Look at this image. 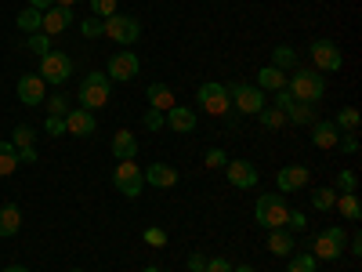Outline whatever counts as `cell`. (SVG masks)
Returning a JSON list of instances; mask_svg holds the SVG:
<instances>
[{
  "label": "cell",
  "instance_id": "1",
  "mask_svg": "<svg viewBox=\"0 0 362 272\" xmlns=\"http://www.w3.org/2000/svg\"><path fill=\"white\" fill-rule=\"evenodd\" d=\"M286 91L293 95V102H319L322 95H326V80H322V73L319 69H305V66H297L293 69V76L286 80Z\"/></svg>",
  "mask_w": 362,
  "mask_h": 272
},
{
  "label": "cell",
  "instance_id": "2",
  "mask_svg": "<svg viewBox=\"0 0 362 272\" xmlns=\"http://www.w3.org/2000/svg\"><path fill=\"white\" fill-rule=\"evenodd\" d=\"M254 218H257V225H264L268 232H272V229H286V218H290L286 196H283V193H264V196H257Z\"/></svg>",
  "mask_w": 362,
  "mask_h": 272
},
{
  "label": "cell",
  "instance_id": "3",
  "mask_svg": "<svg viewBox=\"0 0 362 272\" xmlns=\"http://www.w3.org/2000/svg\"><path fill=\"white\" fill-rule=\"evenodd\" d=\"M109 95H112V80H109L102 69L87 73V76L80 80V106H83V109H102V106H109Z\"/></svg>",
  "mask_w": 362,
  "mask_h": 272
},
{
  "label": "cell",
  "instance_id": "4",
  "mask_svg": "<svg viewBox=\"0 0 362 272\" xmlns=\"http://www.w3.org/2000/svg\"><path fill=\"white\" fill-rule=\"evenodd\" d=\"M102 37H109L112 44H119V47H131V44H138V37H141V22L134 18V15H109L105 18V29H102Z\"/></svg>",
  "mask_w": 362,
  "mask_h": 272
},
{
  "label": "cell",
  "instance_id": "5",
  "mask_svg": "<svg viewBox=\"0 0 362 272\" xmlns=\"http://www.w3.org/2000/svg\"><path fill=\"white\" fill-rule=\"evenodd\" d=\"M312 254L319 258V261H337L341 254H344V247H348V232L341 229V225H329L326 232H319L315 239H312Z\"/></svg>",
  "mask_w": 362,
  "mask_h": 272
},
{
  "label": "cell",
  "instance_id": "6",
  "mask_svg": "<svg viewBox=\"0 0 362 272\" xmlns=\"http://www.w3.org/2000/svg\"><path fill=\"white\" fill-rule=\"evenodd\" d=\"M225 91H228L232 109H239V113L257 116V113L264 109V91L254 87V84H225Z\"/></svg>",
  "mask_w": 362,
  "mask_h": 272
},
{
  "label": "cell",
  "instance_id": "7",
  "mask_svg": "<svg viewBox=\"0 0 362 272\" xmlns=\"http://www.w3.org/2000/svg\"><path fill=\"white\" fill-rule=\"evenodd\" d=\"M112 186H116L119 193H124V196L138 200V196H141V189H145V174H141L138 160H119V164H116V171H112Z\"/></svg>",
  "mask_w": 362,
  "mask_h": 272
},
{
  "label": "cell",
  "instance_id": "8",
  "mask_svg": "<svg viewBox=\"0 0 362 272\" xmlns=\"http://www.w3.org/2000/svg\"><path fill=\"white\" fill-rule=\"evenodd\" d=\"M73 76V58L66 51H47L40 58V80L44 84H66Z\"/></svg>",
  "mask_w": 362,
  "mask_h": 272
},
{
  "label": "cell",
  "instance_id": "9",
  "mask_svg": "<svg viewBox=\"0 0 362 272\" xmlns=\"http://www.w3.org/2000/svg\"><path fill=\"white\" fill-rule=\"evenodd\" d=\"M199 109H203V113H210V116H225V113L232 109L225 84H218V80L199 84Z\"/></svg>",
  "mask_w": 362,
  "mask_h": 272
},
{
  "label": "cell",
  "instance_id": "10",
  "mask_svg": "<svg viewBox=\"0 0 362 272\" xmlns=\"http://www.w3.org/2000/svg\"><path fill=\"white\" fill-rule=\"evenodd\" d=\"M312 66L319 73H337L344 66V55L334 40H312Z\"/></svg>",
  "mask_w": 362,
  "mask_h": 272
},
{
  "label": "cell",
  "instance_id": "11",
  "mask_svg": "<svg viewBox=\"0 0 362 272\" xmlns=\"http://www.w3.org/2000/svg\"><path fill=\"white\" fill-rule=\"evenodd\" d=\"M15 95L22 106H40L47 98V84L40 80V73H22V80L15 84Z\"/></svg>",
  "mask_w": 362,
  "mask_h": 272
},
{
  "label": "cell",
  "instance_id": "12",
  "mask_svg": "<svg viewBox=\"0 0 362 272\" xmlns=\"http://www.w3.org/2000/svg\"><path fill=\"white\" fill-rule=\"evenodd\" d=\"M138 69H141V62H138V55L134 51H116L112 58H109V80H138Z\"/></svg>",
  "mask_w": 362,
  "mask_h": 272
},
{
  "label": "cell",
  "instance_id": "13",
  "mask_svg": "<svg viewBox=\"0 0 362 272\" xmlns=\"http://www.w3.org/2000/svg\"><path fill=\"white\" fill-rule=\"evenodd\" d=\"M225 178L232 181L235 189H254L261 181V174H257V167L250 160H228L225 164Z\"/></svg>",
  "mask_w": 362,
  "mask_h": 272
},
{
  "label": "cell",
  "instance_id": "14",
  "mask_svg": "<svg viewBox=\"0 0 362 272\" xmlns=\"http://www.w3.org/2000/svg\"><path fill=\"white\" fill-rule=\"evenodd\" d=\"M98 131V120L90 109H69L66 113V135H76V138H90Z\"/></svg>",
  "mask_w": 362,
  "mask_h": 272
},
{
  "label": "cell",
  "instance_id": "15",
  "mask_svg": "<svg viewBox=\"0 0 362 272\" xmlns=\"http://www.w3.org/2000/svg\"><path fill=\"white\" fill-rule=\"evenodd\" d=\"M276 186H279V193H283V196H286V193H297V189H305V186H308V167H305V164L279 167Z\"/></svg>",
  "mask_w": 362,
  "mask_h": 272
},
{
  "label": "cell",
  "instance_id": "16",
  "mask_svg": "<svg viewBox=\"0 0 362 272\" xmlns=\"http://www.w3.org/2000/svg\"><path fill=\"white\" fill-rule=\"evenodd\" d=\"M73 26V8H47L44 11V22H40V33L47 37H58V33H66V29Z\"/></svg>",
  "mask_w": 362,
  "mask_h": 272
},
{
  "label": "cell",
  "instance_id": "17",
  "mask_svg": "<svg viewBox=\"0 0 362 272\" xmlns=\"http://www.w3.org/2000/svg\"><path fill=\"white\" fill-rule=\"evenodd\" d=\"M163 120H167V128L177 131V135H192V131H196V109H189V106H174V109H167Z\"/></svg>",
  "mask_w": 362,
  "mask_h": 272
},
{
  "label": "cell",
  "instance_id": "18",
  "mask_svg": "<svg viewBox=\"0 0 362 272\" xmlns=\"http://www.w3.org/2000/svg\"><path fill=\"white\" fill-rule=\"evenodd\" d=\"M141 174H145L148 186H156V189H170V186H177V167H170V164H153V167H145Z\"/></svg>",
  "mask_w": 362,
  "mask_h": 272
},
{
  "label": "cell",
  "instance_id": "19",
  "mask_svg": "<svg viewBox=\"0 0 362 272\" xmlns=\"http://www.w3.org/2000/svg\"><path fill=\"white\" fill-rule=\"evenodd\" d=\"M112 157H116V160H134V157H138V135L127 131V128L116 131V135H112Z\"/></svg>",
  "mask_w": 362,
  "mask_h": 272
},
{
  "label": "cell",
  "instance_id": "20",
  "mask_svg": "<svg viewBox=\"0 0 362 272\" xmlns=\"http://www.w3.org/2000/svg\"><path fill=\"white\" fill-rule=\"evenodd\" d=\"M337 138H341V131L334 128V120H315V124H312V142L319 149H334Z\"/></svg>",
  "mask_w": 362,
  "mask_h": 272
},
{
  "label": "cell",
  "instance_id": "21",
  "mask_svg": "<svg viewBox=\"0 0 362 272\" xmlns=\"http://www.w3.org/2000/svg\"><path fill=\"white\" fill-rule=\"evenodd\" d=\"M148 106L153 109H160V113H167V109H174L177 106V98H174V91L167 87V84H148Z\"/></svg>",
  "mask_w": 362,
  "mask_h": 272
},
{
  "label": "cell",
  "instance_id": "22",
  "mask_svg": "<svg viewBox=\"0 0 362 272\" xmlns=\"http://www.w3.org/2000/svg\"><path fill=\"white\" fill-rule=\"evenodd\" d=\"M22 229V210L15 203H4L0 207V236H15Z\"/></svg>",
  "mask_w": 362,
  "mask_h": 272
},
{
  "label": "cell",
  "instance_id": "23",
  "mask_svg": "<svg viewBox=\"0 0 362 272\" xmlns=\"http://www.w3.org/2000/svg\"><path fill=\"white\" fill-rule=\"evenodd\" d=\"M254 87H261V91H283V87H286V73L276 69V66H264V69L257 73V84H254Z\"/></svg>",
  "mask_w": 362,
  "mask_h": 272
},
{
  "label": "cell",
  "instance_id": "24",
  "mask_svg": "<svg viewBox=\"0 0 362 272\" xmlns=\"http://www.w3.org/2000/svg\"><path fill=\"white\" fill-rule=\"evenodd\" d=\"M286 120H290V124H297V128L315 124V109H312V102H293V106L286 109Z\"/></svg>",
  "mask_w": 362,
  "mask_h": 272
},
{
  "label": "cell",
  "instance_id": "25",
  "mask_svg": "<svg viewBox=\"0 0 362 272\" xmlns=\"http://www.w3.org/2000/svg\"><path fill=\"white\" fill-rule=\"evenodd\" d=\"M268 251L279 254V258H283V254H293V236H290L286 229H272V232H268Z\"/></svg>",
  "mask_w": 362,
  "mask_h": 272
},
{
  "label": "cell",
  "instance_id": "26",
  "mask_svg": "<svg viewBox=\"0 0 362 272\" xmlns=\"http://www.w3.org/2000/svg\"><path fill=\"white\" fill-rule=\"evenodd\" d=\"M334 207L341 210V218H348V222H358L362 218V207H358L355 193H337V203Z\"/></svg>",
  "mask_w": 362,
  "mask_h": 272
},
{
  "label": "cell",
  "instance_id": "27",
  "mask_svg": "<svg viewBox=\"0 0 362 272\" xmlns=\"http://www.w3.org/2000/svg\"><path fill=\"white\" fill-rule=\"evenodd\" d=\"M40 22H44V11H37V8H22L18 11V29L29 37V33H40Z\"/></svg>",
  "mask_w": 362,
  "mask_h": 272
},
{
  "label": "cell",
  "instance_id": "28",
  "mask_svg": "<svg viewBox=\"0 0 362 272\" xmlns=\"http://www.w3.org/2000/svg\"><path fill=\"white\" fill-rule=\"evenodd\" d=\"M272 66H276V69H297V51L290 47V44H279L276 51H272Z\"/></svg>",
  "mask_w": 362,
  "mask_h": 272
},
{
  "label": "cell",
  "instance_id": "29",
  "mask_svg": "<svg viewBox=\"0 0 362 272\" xmlns=\"http://www.w3.org/2000/svg\"><path fill=\"white\" fill-rule=\"evenodd\" d=\"M15 167H18V149L11 142H0V178L15 174Z\"/></svg>",
  "mask_w": 362,
  "mask_h": 272
},
{
  "label": "cell",
  "instance_id": "30",
  "mask_svg": "<svg viewBox=\"0 0 362 272\" xmlns=\"http://www.w3.org/2000/svg\"><path fill=\"white\" fill-rule=\"evenodd\" d=\"M334 203H337V189H329V186L312 189V207L315 210H334Z\"/></svg>",
  "mask_w": 362,
  "mask_h": 272
},
{
  "label": "cell",
  "instance_id": "31",
  "mask_svg": "<svg viewBox=\"0 0 362 272\" xmlns=\"http://www.w3.org/2000/svg\"><path fill=\"white\" fill-rule=\"evenodd\" d=\"M286 272H319V258L312 251L308 254H293L290 265H286Z\"/></svg>",
  "mask_w": 362,
  "mask_h": 272
},
{
  "label": "cell",
  "instance_id": "32",
  "mask_svg": "<svg viewBox=\"0 0 362 272\" xmlns=\"http://www.w3.org/2000/svg\"><path fill=\"white\" fill-rule=\"evenodd\" d=\"M257 120H261V128H268V131H279V128L286 124V113H283V109H268V106H264V109L257 113Z\"/></svg>",
  "mask_w": 362,
  "mask_h": 272
},
{
  "label": "cell",
  "instance_id": "33",
  "mask_svg": "<svg viewBox=\"0 0 362 272\" xmlns=\"http://www.w3.org/2000/svg\"><path fill=\"white\" fill-rule=\"evenodd\" d=\"M334 128H337V131L355 135V131H358V109H351V106H348V109H341V113H337V120H334Z\"/></svg>",
  "mask_w": 362,
  "mask_h": 272
},
{
  "label": "cell",
  "instance_id": "34",
  "mask_svg": "<svg viewBox=\"0 0 362 272\" xmlns=\"http://www.w3.org/2000/svg\"><path fill=\"white\" fill-rule=\"evenodd\" d=\"M25 51H33V55L44 58V55L51 51V37H47V33H29V37H25Z\"/></svg>",
  "mask_w": 362,
  "mask_h": 272
},
{
  "label": "cell",
  "instance_id": "35",
  "mask_svg": "<svg viewBox=\"0 0 362 272\" xmlns=\"http://www.w3.org/2000/svg\"><path fill=\"white\" fill-rule=\"evenodd\" d=\"M102 29H105V18H95V15L80 22V33H83L87 40H98V37H102Z\"/></svg>",
  "mask_w": 362,
  "mask_h": 272
},
{
  "label": "cell",
  "instance_id": "36",
  "mask_svg": "<svg viewBox=\"0 0 362 272\" xmlns=\"http://www.w3.org/2000/svg\"><path fill=\"white\" fill-rule=\"evenodd\" d=\"M33 142H37L33 128H25V124L15 128V135H11V145H15V149H25V145H33Z\"/></svg>",
  "mask_w": 362,
  "mask_h": 272
},
{
  "label": "cell",
  "instance_id": "37",
  "mask_svg": "<svg viewBox=\"0 0 362 272\" xmlns=\"http://www.w3.org/2000/svg\"><path fill=\"white\" fill-rule=\"evenodd\" d=\"M358 189V174L355 171H341L337 174V193H355Z\"/></svg>",
  "mask_w": 362,
  "mask_h": 272
},
{
  "label": "cell",
  "instance_id": "38",
  "mask_svg": "<svg viewBox=\"0 0 362 272\" xmlns=\"http://www.w3.org/2000/svg\"><path fill=\"white\" fill-rule=\"evenodd\" d=\"M44 131H47L51 138L66 135V116H51V113H47V120H44Z\"/></svg>",
  "mask_w": 362,
  "mask_h": 272
},
{
  "label": "cell",
  "instance_id": "39",
  "mask_svg": "<svg viewBox=\"0 0 362 272\" xmlns=\"http://www.w3.org/2000/svg\"><path fill=\"white\" fill-rule=\"evenodd\" d=\"M90 11H95V18H109L116 15V0H90Z\"/></svg>",
  "mask_w": 362,
  "mask_h": 272
},
{
  "label": "cell",
  "instance_id": "40",
  "mask_svg": "<svg viewBox=\"0 0 362 272\" xmlns=\"http://www.w3.org/2000/svg\"><path fill=\"white\" fill-rule=\"evenodd\" d=\"M286 229H293V232H305V229H308V215H305V210H290Z\"/></svg>",
  "mask_w": 362,
  "mask_h": 272
},
{
  "label": "cell",
  "instance_id": "41",
  "mask_svg": "<svg viewBox=\"0 0 362 272\" xmlns=\"http://www.w3.org/2000/svg\"><path fill=\"white\" fill-rule=\"evenodd\" d=\"M47 113H51V116H66V113H69V102H66V95H51V102H47Z\"/></svg>",
  "mask_w": 362,
  "mask_h": 272
},
{
  "label": "cell",
  "instance_id": "42",
  "mask_svg": "<svg viewBox=\"0 0 362 272\" xmlns=\"http://www.w3.org/2000/svg\"><path fill=\"white\" fill-rule=\"evenodd\" d=\"M203 164H206V167H225V164H228V157H225V149H206V157H203Z\"/></svg>",
  "mask_w": 362,
  "mask_h": 272
},
{
  "label": "cell",
  "instance_id": "43",
  "mask_svg": "<svg viewBox=\"0 0 362 272\" xmlns=\"http://www.w3.org/2000/svg\"><path fill=\"white\" fill-rule=\"evenodd\" d=\"M163 124H167V120H163L160 109H148V113H145V131H160Z\"/></svg>",
  "mask_w": 362,
  "mask_h": 272
},
{
  "label": "cell",
  "instance_id": "44",
  "mask_svg": "<svg viewBox=\"0 0 362 272\" xmlns=\"http://www.w3.org/2000/svg\"><path fill=\"white\" fill-rule=\"evenodd\" d=\"M145 244L148 247H163L167 244V232L163 229H145Z\"/></svg>",
  "mask_w": 362,
  "mask_h": 272
},
{
  "label": "cell",
  "instance_id": "45",
  "mask_svg": "<svg viewBox=\"0 0 362 272\" xmlns=\"http://www.w3.org/2000/svg\"><path fill=\"white\" fill-rule=\"evenodd\" d=\"M203 272H232V261L228 258H206V268Z\"/></svg>",
  "mask_w": 362,
  "mask_h": 272
},
{
  "label": "cell",
  "instance_id": "46",
  "mask_svg": "<svg viewBox=\"0 0 362 272\" xmlns=\"http://www.w3.org/2000/svg\"><path fill=\"white\" fill-rule=\"evenodd\" d=\"M185 268H189V272H203V268H206V254H203V251H196V254H189V261H185Z\"/></svg>",
  "mask_w": 362,
  "mask_h": 272
},
{
  "label": "cell",
  "instance_id": "47",
  "mask_svg": "<svg viewBox=\"0 0 362 272\" xmlns=\"http://www.w3.org/2000/svg\"><path fill=\"white\" fill-rule=\"evenodd\" d=\"M337 145L344 149L348 157H355V153H358V138H355V135H344V138H337Z\"/></svg>",
  "mask_w": 362,
  "mask_h": 272
},
{
  "label": "cell",
  "instance_id": "48",
  "mask_svg": "<svg viewBox=\"0 0 362 272\" xmlns=\"http://www.w3.org/2000/svg\"><path fill=\"white\" fill-rule=\"evenodd\" d=\"M290 106H293V95H290V91H286V87H283V91H276V109H283V113H286Z\"/></svg>",
  "mask_w": 362,
  "mask_h": 272
},
{
  "label": "cell",
  "instance_id": "49",
  "mask_svg": "<svg viewBox=\"0 0 362 272\" xmlns=\"http://www.w3.org/2000/svg\"><path fill=\"white\" fill-rule=\"evenodd\" d=\"M18 164H37V149H33V145L18 149Z\"/></svg>",
  "mask_w": 362,
  "mask_h": 272
},
{
  "label": "cell",
  "instance_id": "50",
  "mask_svg": "<svg viewBox=\"0 0 362 272\" xmlns=\"http://www.w3.org/2000/svg\"><path fill=\"white\" fill-rule=\"evenodd\" d=\"M29 8H37V11H47V8H54V0H29Z\"/></svg>",
  "mask_w": 362,
  "mask_h": 272
},
{
  "label": "cell",
  "instance_id": "51",
  "mask_svg": "<svg viewBox=\"0 0 362 272\" xmlns=\"http://www.w3.org/2000/svg\"><path fill=\"white\" fill-rule=\"evenodd\" d=\"M348 251H351V254H362V239H358V236H351V244H348Z\"/></svg>",
  "mask_w": 362,
  "mask_h": 272
},
{
  "label": "cell",
  "instance_id": "52",
  "mask_svg": "<svg viewBox=\"0 0 362 272\" xmlns=\"http://www.w3.org/2000/svg\"><path fill=\"white\" fill-rule=\"evenodd\" d=\"M232 272H254V265H232Z\"/></svg>",
  "mask_w": 362,
  "mask_h": 272
},
{
  "label": "cell",
  "instance_id": "53",
  "mask_svg": "<svg viewBox=\"0 0 362 272\" xmlns=\"http://www.w3.org/2000/svg\"><path fill=\"white\" fill-rule=\"evenodd\" d=\"M54 4H58V8H73V4H76V0H54Z\"/></svg>",
  "mask_w": 362,
  "mask_h": 272
},
{
  "label": "cell",
  "instance_id": "54",
  "mask_svg": "<svg viewBox=\"0 0 362 272\" xmlns=\"http://www.w3.org/2000/svg\"><path fill=\"white\" fill-rule=\"evenodd\" d=\"M4 272H29V268H22V265H8Z\"/></svg>",
  "mask_w": 362,
  "mask_h": 272
},
{
  "label": "cell",
  "instance_id": "55",
  "mask_svg": "<svg viewBox=\"0 0 362 272\" xmlns=\"http://www.w3.org/2000/svg\"><path fill=\"white\" fill-rule=\"evenodd\" d=\"M141 272H160V268H156V265H145V268H141Z\"/></svg>",
  "mask_w": 362,
  "mask_h": 272
},
{
  "label": "cell",
  "instance_id": "56",
  "mask_svg": "<svg viewBox=\"0 0 362 272\" xmlns=\"http://www.w3.org/2000/svg\"><path fill=\"white\" fill-rule=\"evenodd\" d=\"M73 272H83V268H73Z\"/></svg>",
  "mask_w": 362,
  "mask_h": 272
}]
</instances>
